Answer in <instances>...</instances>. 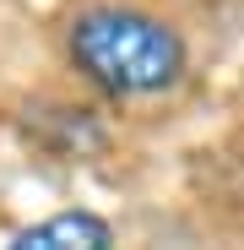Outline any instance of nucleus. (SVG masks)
Here are the masks:
<instances>
[{
  "label": "nucleus",
  "mask_w": 244,
  "mask_h": 250,
  "mask_svg": "<svg viewBox=\"0 0 244 250\" xmlns=\"http://www.w3.org/2000/svg\"><path fill=\"white\" fill-rule=\"evenodd\" d=\"M65 65L109 104H157L185 87L190 49L157 11L103 0L65 22Z\"/></svg>",
  "instance_id": "1"
},
{
  "label": "nucleus",
  "mask_w": 244,
  "mask_h": 250,
  "mask_svg": "<svg viewBox=\"0 0 244 250\" xmlns=\"http://www.w3.org/2000/svg\"><path fill=\"white\" fill-rule=\"evenodd\" d=\"M0 250H114V223L93 207H60V212L17 229Z\"/></svg>",
  "instance_id": "2"
}]
</instances>
